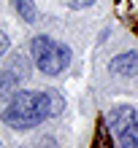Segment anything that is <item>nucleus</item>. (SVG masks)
Here are the masks:
<instances>
[{"mask_svg": "<svg viewBox=\"0 0 138 148\" xmlns=\"http://www.w3.org/2000/svg\"><path fill=\"white\" fill-rule=\"evenodd\" d=\"M49 116L51 110L46 92H19L11 97V102L3 110V121L11 129H33Z\"/></svg>", "mask_w": 138, "mask_h": 148, "instance_id": "1", "label": "nucleus"}, {"mask_svg": "<svg viewBox=\"0 0 138 148\" xmlns=\"http://www.w3.org/2000/svg\"><path fill=\"white\" fill-rule=\"evenodd\" d=\"M30 51H33V59H35L38 70L46 75H60L68 67V62H71V51H68L65 43H57L46 35H38L33 40Z\"/></svg>", "mask_w": 138, "mask_h": 148, "instance_id": "2", "label": "nucleus"}, {"mask_svg": "<svg viewBox=\"0 0 138 148\" xmlns=\"http://www.w3.org/2000/svg\"><path fill=\"white\" fill-rule=\"evenodd\" d=\"M111 73L114 75H135L138 73V54L135 51H125L111 59Z\"/></svg>", "mask_w": 138, "mask_h": 148, "instance_id": "3", "label": "nucleus"}, {"mask_svg": "<svg viewBox=\"0 0 138 148\" xmlns=\"http://www.w3.org/2000/svg\"><path fill=\"white\" fill-rule=\"evenodd\" d=\"M135 121V113H133V108L130 105H122V108H114L108 113V124H111V129L119 135L122 129L127 127V124H133Z\"/></svg>", "mask_w": 138, "mask_h": 148, "instance_id": "4", "label": "nucleus"}, {"mask_svg": "<svg viewBox=\"0 0 138 148\" xmlns=\"http://www.w3.org/2000/svg\"><path fill=\"white\" fill-rule=\"evenodd\" d=\"M16 86H19V78H16V73L11 70H6V73H0V97H14V92H16Z\"/></svg>", "mask_w": 138, "mask_h": 148, "instance_id": "5", "label": "nucleus"}, {"mask_svg": "<svg viewBox=\"0 0 138 148\" xmlns=\"http://www.w3.org/2000/svg\"><path fill=\"white\" fill-rule=\"evenodd\" d=\"M117 137H119V143H122L125 148H135V145H138V121L127 124V127H125Z\"/></svg>", "mask_w": 138, "mask_h": 148, "instance_id": "6", "label": "nucleus"}, {"mask_svg": "<svg viewBox=\"0 0 138 148\" xmlns=\"http://www.w3.org/2000/svg\"><path fill=\"white\" fill-rule=\"evenodd\" d=\"M14 8L19 11V16L24 22H35L38 19V11H35V3L33 0H14Z\"/></svg>", "mask_w": 138, "mask_h": 148, "instance_id": "7", "label": "nucleus"}, {"mask_svg": "<svg viewBox=\"0 0 138 148\" xmlns=\"http://www.w3.org/2000/svg\"><path fill=\"white\" fill-rule=\"evenodd\" d=\"M46 94H49V110H51V116H60V113L65 110L62 94H57V92H46Z\"/></svg>", "mask_w": 138, "mask_h": 148, "instance_id": "8", "label": "nucleus"}, {"mask_svg": "<svg viewBox=\"0 0 138 148\" xmlns=\"http://www.w3.org/2000/svg\"><path fill=\"white\" fill-rule=\"evenodd\" d=\"M65 3L71 5V8H87V5L95 3V0H65Z\"/></svg>", "mask_w": 138, "mask_h": 148, "instance_id": "9", "label": "nucleus"}, {"mask_svg": "<svg viewBox=\"0 0 138 148\" xmlns=\"http://www.w3.org/2000/svg\"><path fill=\"white\" fill-rule=\"evenodd\" d=\"M6 51H8V35H6V32H0V57H3Z\"/></svg>", "mask_w": 138, "mask_h": 148, "instance_id": "10", "label": "nucleus"}, {"mask_svg": "<svg viewBox=\"0 0 138 148\" xmlns=\"http://www.w3.org/2000/svg\"><path fill=\"white\" fill-rule=\"evenodd\" d=\"M41 148H57L54 137H44V140H41Z\"/></svg>", "mask_w": 138, "mask_h": 148, "instance_id": "11", "label": "nucleus"}]
</instances>
